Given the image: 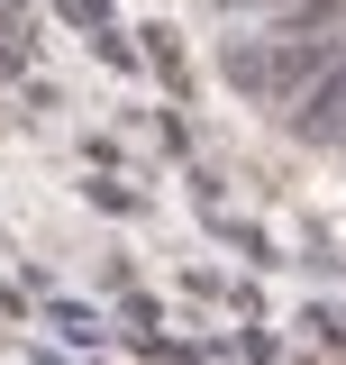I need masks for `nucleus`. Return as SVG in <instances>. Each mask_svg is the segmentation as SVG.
I'll return each mask as SVG.
<instances>
[{"mask_svg": "<svg viewBox=\"0 0 346 365\" xmlns=\"http://www.w3.org/2000/svg\"><path fill=\"white\" fill-rule=\"evenodd\" d=\"M237 9H264V19H283V9H301V0H237Z\"/></svg>", "mask_w": 346, "mask_h": 365, "instance_id": "obj_1", "label": "nucleus"}]
</instances>
